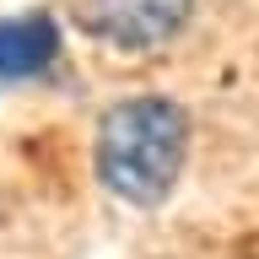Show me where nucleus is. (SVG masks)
<instances>
[{
  "label": "nucleus",
  "instance_id": "f257e3e1",
  "mask_svg": "<svg viewBox=\"0 0 259 259\" xmlns=\"http://www.w3.org/2000/svg\"><path fill=\"white\" fill-rule=\"evenodd\" d=\"M189 113L167 97H130L97 119V178L124 205H162L184 178Z\"/></svg>",
  "mask_w": 259,
  "mask_h": 259
},
{
  "label": "nucleus",
  "instance_id": "f03ea898",
  "mask_svg": "<svg viewBox=\"0 0 259 259\" xmlns=\"http://www.w3.org/2000/svg\"><path fill=\"white\" fill-rule=\"evenodd\" d=\"M194 0H76V27L119 54H157L189 27Z\"/></svg>",
  "mask_w": 259,
  "mask_h": 259
},
{
  "label": "nucleus",
  "instance_id": "7ed1b4c3",
  "mask_svg": "<svg viewBox=\"0 0 259 259\" xmlns=\"http://www.w3.org/2000/svg\"><path fill=\"white\" fill-rule=\"evenodd\" d=\"M54 60H60V27H54L49 11L0 16V81L49 76Z\"/></svg>",
  "mask_w": 259,
  "mask_h": 259
}]
</instances>
